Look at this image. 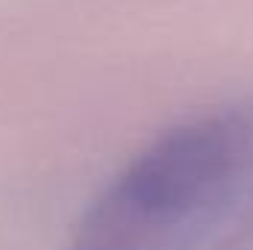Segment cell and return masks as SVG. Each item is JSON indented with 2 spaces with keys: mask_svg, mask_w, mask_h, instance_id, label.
I'll list each match as a JSON object with an SVG mask.
<instances>
[{
  "mask_svg": "<svg viewBox=\"0 0 253 250\" xmlns=\"http://www.w3.org/2000/svg\"><path fill=\"white\" fill-rule=\"evenodd\" d=\"M253 174V118L215 115L168 132L100 194L74 250H191Z\"/></svg>",
  "mask_w": 253,
  "mask_h": 250,
  "instance_id": "1",
  "label": "cell"
}]
</instances>
